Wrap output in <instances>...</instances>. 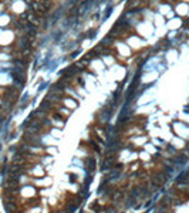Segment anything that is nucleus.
<instances>
[{
  "label": "nucleus",
  "instance_id": "obj_1",
  "mask_svg": "<svg viewBox=\"0 0 189 213\" xmlns=\"http://www.w3.org/2000/svg\"><path fill=\"white\" fill-rule=\"evenodd\" d=\"M64 104H66L67 107L73 108V107H75V105H77V102L73 101V99H70V98H66V99H64Z\"/></svg>",
  "mask_w": 189,
  "mask_h": 213
},
{
  "label": "nucleus",
  "instance_id": "obj_2",
  "mask_svg": "<svg viewBox=\"0 0 189 213\" xmlns=\"http://www.w3.org/2000/svg\"><path fill=\"white\" fill-rule=\"evenodd\" d=\"M4 119H6V118H4V115H3V114H0V125L4 122Z\"/></svg>",
  "mask_w": 189,
  "mask_h": 213
}]
</instances>
